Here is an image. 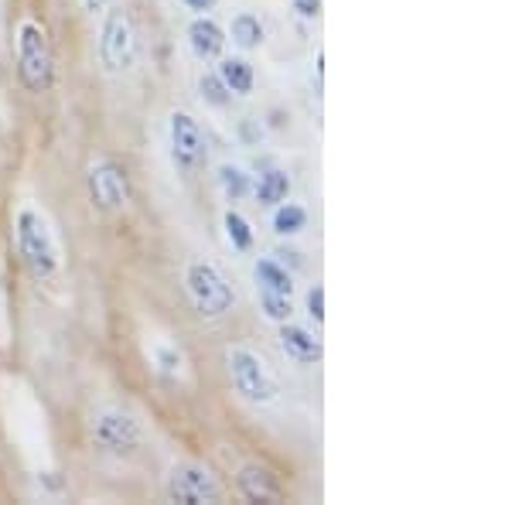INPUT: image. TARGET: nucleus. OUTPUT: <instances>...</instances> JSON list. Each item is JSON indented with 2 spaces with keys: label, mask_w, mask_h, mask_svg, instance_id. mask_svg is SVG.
Wrapping results in <instances>:
<instances>
[{
  "label": "nucleus",
  "mask_w": 512,
  "mask_h": 505,
  "mask_svg": "<svg viewBox=\"0 0 512 505\" xmlns=\"http://www.w3.org/2000/svg\"><path fill=\"white\" fill-rule=\"evenodd\" d=\"M11 243L18 253L21 267L31 280L48 284L65 270V243L55 226L52 212L35 198H24L11 209Z\"/></svg>",
  "instance_id": "obj_1"
},
{
  "label": "nucleus",
  "mask_w": 512,
  "mask_h": 505,
  "mask_svg": "<svg viewBox=\"0 0 512 505\" xmlns=\"http://www.w3.org/2000/svg\"><path fill=\"white\" fill-rule=\"evenodd\" d=\"M14 76H18L21 89L31 96L52 93L55 79H59V62H55V48L48 38L45 24L35 18H21L14 28Z\"/></svg>",
  "instance_id": "obj_2"
},
{
  "label": "nucleus",
  "mask_w": 512,
  "mask_h": 505,
  "mask_svg": "<svg viewBox=\"0 0 512 505\" xmlns=\"http://www.w3.org/2000/svg\"><path fill=\"white\" fill-rule=\"evenodd\" d=\"M86 437L96 454L113 461H130L144 451L147 430L134 410L120 403H99L86 413Z\"/></svg>",
  "instance_id": "obj_3"
},
{
  "label": "nucleus",
  "mask_w": 512,
  "mask_h": 505,
  "mask_svg": "<svg viewBox=\"0 0 512 505\" xmlns=\"http://www.w3.org/2000/svg\"><path fill=\"white\" fill-rule=\"evenodd\" d=\"M96 65L103 76L123 79L140 65V38L137 24L127 7L110 4L96 18Z\"/></svg>",
  "instance_id": "obj_4"
},
{
  "label": "nucleus",
  "mask_w": 512,
  "mask_h": 505,
  "mask_svg": "<svg viewBox=\"0 0 512 505\" xmlns=\"http://www.w3.org/2000/svg\"><path fill=\"white\" fill-rule=\"evenodd\" d=\"M4 417H7V434L18 444V451L35 465L48 461V427H45V410L38 407V400L31 396V389L21 379H7L4 383Z\"/></svg>",
  "instance_id": "obj_5"
},
{
  "label": "nucleus",
  "mask_w": 512,
  "mask_h": 505,
  "mask_svg": "<svg viewBox=\"0 0 512 505\" xmlns=\"http://www.w3.org/2000/svg\"><path fill=\"white\" fill-rule=\"evenodd\" d=\"M226 376L233 393L256 410H270L280 403V379L274 366L250 345H229L226 349Z\"/></svg>",
  "instance_id": "obj_6"
},
{
  "label": "nucleus",
  "mask_w": 512,
  "mask_h": 505,
  "mask_svg": "<svg viewBox=\"0 0 512 505\" xmlns=\"http://www.w3.org/2000/svg\"><path fill=\"white\" fill-rule=\"evenodd\" d=\"M181 284L185 297L202 321H219L236 308V291L222 267L209 256H192L181 270Z\"/></svg>",
  "instance_id": "obj_7"
},
{
  "label": "nucleus",
  "mask_w": 512,
  "mask_h": 505,
  "mask_svg": "<svg viewBox=\"0 0 512 505\" xmlns=\"http://www.w3.org/2000/svg\"><path fill=\"white\" fill-rule=\"evenodd\" d=\"M164 147H168V161L178 175L192 178L209 164V137L195 113L171 110L164 123Z\"/></svg>",
  "instance_id": "obj_8"
},
{
  "label": "nucleus",
  "mask_w": 512,
  "mask_h": 505,
  "mask_svg": "<svg viewBox=\"0 0 512 505\" xmlns=\"http://www.w3.org/2000/svg\"><path fill=\"white\" fill-rule=\"evenodd\" d=\"M164 499L175 505H219L226 499V488L209 465L195 458H178L164 471Z\"/></svg>",
  "instance_id": "obj_9"
},
{
  "label": "nucleus",
  "mask_w": 512,
  "mask_h": 505,
  "mask_svg": "<svg viewBox=\"0 0 512 505\" xmlns=\"http://www.w3.org/2000/svg\"><path fill=\"white\" fill-rule=\"evenodd\" d=\"M86 198L99 215H117L134 198L130 171L117 157H93L86 168Z\"/></svg>",
  "instance_id": "obj_10"
},
{
  "label": "nucleus",
  "mask_w": 512,
  "mask_h": 505,
  "mask_svg": "<svg viewBox=\"0 0 512 505\" xmlns=\"http://www.w3.org/2000/svg\"><path fill=\"white\" fill-rule=\"evenodd\" d=\"M140 352H144L147 369H151L158 379H164V383L181 386V383H188V376H192V362H188V352L181 349V345L171 335L151 331V335H144V342H140Z\"/></svg>",
  "instance_id": "obj_11"
},
{
  "label": "nucleus",
  "mask_w": 512,
  "mask_h": 505,
  "mask_svg": "<svg viewBox=\"0 0 512 505\" xmlns=\"http://www.w3.org/2000/svg\"><path fill=\"white\" fill-rule=\"evenodd\" d=\"M277 345H280V355L297 369H315L321 366V359H325V342H321V335L308 325H297V321L277 325Z\"/></svg>",
  "instance_id": "obj_12"
},
{
  "label": "nucleus",
  "mask_w": 512,
  "mask_h": 505,
  "mask_svg": "<svg viewBox=\"0 0 512 505\" xmlns=\"http://www.w3.org/2000/svg\"><path fill=\"white\" fill-rule=\"evenodd\" d=\"M250 280H253V294L256 297H294V301H297L294 270H287V263L277 260L274 253H253Z\"/></svg>",
  "instance_id": "obj_13"
},
{
  "label": "nucleus",
  "mask_w": 512,
  "mask_h": 505,
  "mask_svg": "<svg viewBox=\"0 0 512 505\" xmlns=\"http://www.w3.org/2000/svg\"><path fill=\"white\" fill-rule=\"evenodd\" d=\"M185 45L195 62L212 65L222 52H226L229 38H226V28H222L212 14H198V18L188 21V28H185Z\"/></svg>",
  "instance_id": "obj_14"
},
{
  "label": "nucleus",
  "mask_w": 512,
  "mask_h": 505,
  "mask_svg": "<svg viewBox=\"0 0 512 505\" xmlns=\"http://www.w3.org/2000/svg\"><path fill=\"white\" fill-rule=\"evenodd\" d=\"M216 76L226 82L233 99H250L256 93V65L246 52H222L216 59Z\"/></svg>",
  "instance_id": "obj_15"
},
{
  "label": "nucleus",
  "mask_w": 512,
  "mask_h": 505,
  "mask_svg": "<svg viewBox=\"0 0 512 505\" xmlns=\"http://www.w3.org/2000/svg\"><path fill=\"white\" fill-rule=\"evenodd\" d=\"M236 492H239V499H246V502H267V505L280 502L277 478L270 475V468H263L260 461H246V465H239Z\"/></svg>",
  "instance_id": "obj_16"
},
{
  "label": "nucleus",
  "mask_w": 512,
  "mask_h": 505,
  "mask_svg": "<svg viewBox=\"0 0 512 505\" xmlns=\"http://www.w3.org/2000/svg\"><path fill=\"white\" fill-rule=\"evenodd\" d=\"M294 195V178L287 168H280V164H270V168H263L260 175H253V192L250 198L260 209H274V205L287 202V198Z\"/></svg>",
  "instance_id": "obj_17"
},
{
  "label": "nucleus",
  "mask_w": 512,
  "mask_h": 505,
  "mask_svg": "<svg viewBox=\"0 0 512 505\" xmlns=\"http://www.w3.org/2000/svg\"><path fill=\"white\" fill-rule=\"evenodd\" d=\"M226 38L233 41L239 52H256V48L267 45V24L256 11H236L229 18V28H226Z\"/></svg>",
  "instance_id": "obj_18"
},
{
  "label": "nucleus",
  "mask_w": 512,
  "mask_h": 505,
  "mask_svg": "<svg viewBox=\"0 0 512 505\" xmlns=\"http://www.w3.org/2000/svg\"><path fill=\"white\" fill-rule=\"evenodd\" d=\"M308 226H311V212H308V205H301V202H280L270 209V229H274V236L277 239H301L304 233H308Z\"/></svg>",
  "instance_id": "obj_19"
},
{
  "label": "nucleus",
  "mask_w": 512,
  "mask_h": 505,
  "mask_svg": "<svg viewBox=\"0 0 512 505\" xmlns=\"http://www.w3.org/2000/svg\"><path fill=\"white\" fill-rule=\"evenodd\" d=\"M219 226H222V239H226L229 250H233L236 256H253V250H256V229H253V222L236 209V205L222 209Z\"/></svg>",
  "instance_id": "obj_20"
},
{
  "label": "nucleus",
  "mask_w": 512,
  "mask_h": 505,
  "mask_svg": "<svg viewBox=\"0 0 512 505\" xmlns=\"http://www.w3.org/2000/svg\"><path fill=\"white\" fill-rule=\"evenodd\" d=\"M216 188L229 205L246 202L253 192V175L250 168H243L239 161H219L216 164Z\"/></svg>",
  "instance_id": "obj_21"
},
{
  "label": "nucleus",
  "mask_w": 512,
  "mask_h": 505,
  "mask_svg": "<svg viewBox=\"0 0 512 505\" xmlns=\"http://www.w3.org/2000/svg\"><path fill=\"white\" fill-rule=\"evenodd\" d=\"M198 99H202L209 110H229V106H233V93H229L226 82L216 76V69L198 76Z\"/></svg>",
  "instance_id": "obj_22"
},
{
  "label": "nucleus",
  "mask_w": 512,
  "mask_h": 505,
  "mask_svg": "<svg viewBox=\"0 0 512 505\" xmlns=\"http://www.w3.org/2000/svg\"><path fill=\"white\" fill-rule=\"evenodd\" d=\"M301 311H304V318H308L311 325H318V328L325 325V284H321V280H315V284L304 287Z\"/></svg>",
  "instance_id": "obj_23"
},
{
  "label": "nucleus",
  "mask_w": 512,
  "mask_h": 505,
  "mask_svg": "<svg viewBox=\"0 0 512 505\" xmlns=\"http://www.w3.org/2000/svg\"><path fill=\"white\" fill-rule=\"evenodd\" d=\"M287 4H291V11L301 21H318L321 18V0H287Z\"/></svg>",
  "instance_id": "obj_24"
},
{
  "label": "nucleus",
  "mask_w": 512,
  "mask_h": 505,
  "mask_svg": "<svg viewBox=\"0 0 512 505\" xmlns=\"http://www.w3.org/2000/svg\"><path fill=\"white\" fill-rule=\"evenodd\" d=\"M181 11L188 14V18H198V14H216L219 0H178Z\"/></svg>",
  "instance_id": "obj_25"
},
{
  "label": "nucleus",
  "mask_w": 512,
  "mask_h": 505,
  "mask_svg": "<svg viewBox=\"0 0 512 505\" xmlns=\"http://www.w3.org/2000/svg\"><path fill=\"white\" fill-rule=\"evenodd\" d=\"M110 4H113V0H79V7L86 11V18H93V21H96L99 14H103Z\"/></svg>",
  "instance_id": "obj_26"
}]
</instances>
